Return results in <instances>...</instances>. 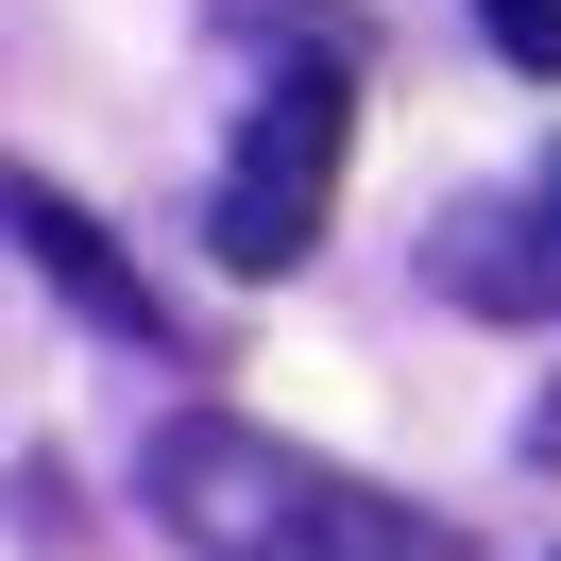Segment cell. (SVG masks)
Segmentation results:
<instances>
[{"mask_svg":"<svg viewBox=\"0 0 561 561\" xmlns=\"http://www.w3.org/2000/svg\"><path fill=\"white\" fill-rule=\"evenodd\" d=\"M425 273H443V307H477V323H561V171L459 205L443 239H425Z\"/></svg>","mask_w":561,"mask_h":561,"instance_id":"cell-3","label":"cell"},{"mask_svg":"<svg viewBox=\"0 0 561 561\" xmlns=\"http://www.w3.org/2000/svg\"><path fill=\"white\" fill-rule=\"evenodd\" d=\"M341 153H357V103H341V69H289L273 103L239 119L221 187H205V239H221V273H289V255L323 239V205H341Z\"/></svg>","mask_w":561,"mask_h":561,"instance_id":"cell-2","label":"cell"},{"mask_svg":"<svg viewBox=\"0 0 561 561\" xmlns=\"http://www.w3.org/2000/svg\"><path fill=\"white\" fill-rule=\"evenodd\" d=\"M153 511L187 561H443L425 511H391L375 477L273 443V425H221V409L153 425Z\"/></svg>","mask_w":561,"mask_h":561,"instance_id":"cell-1","label":"cell"},{"mask_svg":"<svg viewBox=\"0 0 561 561\" xmlns=\"http://www.w3.org/2000/svg\"><path fill=\"white\" fill-rule=\"evenodd\" d=\"M527 459H561V391H545V409H527Z\"/></svg>","mask_w":561,"mask_h":561,"instance_id":"cell-6","label":"cell"},{"mask_svg":"<svg viewBox=\"0 0 561 561\" xmlns=\"http://www.w3.org/2000/svg\"><path fill=\"white\" fill-rule=\"evenodd\" d=\"M477 35L511 51V69H545V85H561V0H477Z\"/></svg>","mask_w":561,"mask_h":561,"instance_id":"cell-5","label":"cell"},{"mask_svg":"<svg viewBox=\"0 0 561 561\" xmlns=\"http://www.w3.org/2000/svg\"><path fill=\"white\" fill-rule=\"evenodd\" d=\"M18 239H35V273L69 289V307L103 323V341H171V307H153V289H137V255H119L103 221L69 205V187H18Z\"/></svg>","mask_w":561,"mask_h":561,"instance_id":"cell-4","label":"cell"}]
</instances>
